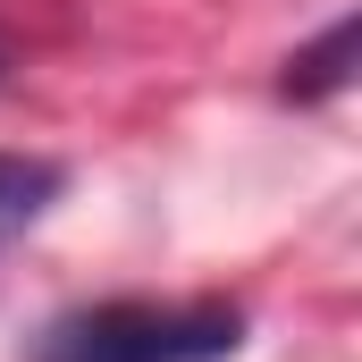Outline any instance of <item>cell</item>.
I'll use <instances>...</instances> for the list:
<instances>
[{
	"label": "cell",
	"mask_w": 362,
	"mask_h": 362,
	"mask_svg": "<svg viewBox=\"0 0 362 362\" xmlns=\"http://www.w3.org/2000/svg\"><path fill=\"white\" fill-rule=\"evenodd\" d=\"M245 346L236 303H93L42 329L34 362H228Z\"/></svg>",
	"instance_id": "6da1fadb"
},
{
	"label": "cell",
	"mask_w": 362,
	"mask_h": 362,
	"mask_svg": "<svg viewBox=\"0 0 362 362\" xmlns=\"http://www.w3.org/2000/svg\"><path fill=\"white\" fill-rule=\"evenodd\" d=\"M59 185H68V169H59V160L0 152V253H8L25 228H42V211L59 202Z\"/></svg>",
	"instance_id": "7a4b0ae2"
},
{
	"label": "cell",
	"mask_w": 362,
	"mask_h": 362,
	"mask_svg": "<svg viewBox=\"0 0 362 362\" xmlns=\"http://www.w3.org/2000/svg\"><path fill=\"white\" fill-rule=\"evenodd\" d=\"M346 59H354V17H337L312 51L286 59V93H303V101H312V93H337L346 85Z\"/></svg>",
	"instance_id": "3957f363"
},
{
	"label": "cell",
	"mask_w": 362,
	"mask_h": 362,
	"mask_svg": "<svg viewBox=\"0 0 362 362\" xmlns=\"http://www.w3.org/2000/svg\"><path fill=\"white\" fill-rule=\"evenodd\" d=\"M0 76H8V51H0Z\"/></svg>",
	"instance_id": "277c9868"
}]
</instances>
